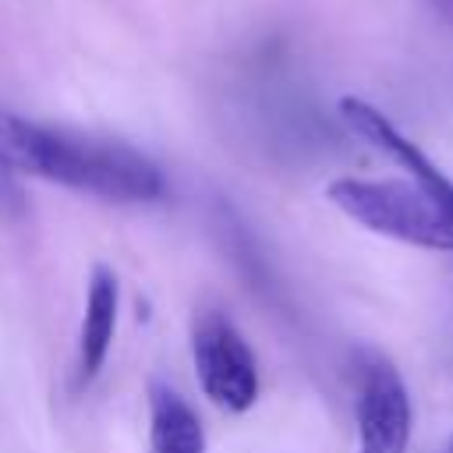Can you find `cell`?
Listing matches in <instances>:
<instances>
[{
	"label": "cell",
	"instance_id": "8992f818",
	"mask_svg": "<svg viewBox=\"0 0 453 453\" xmlns=\"http://www.w3.org/2000/svg\"><path fill=\"white\" fill-rule=\"evenodd\" d=\"M117 304H120V287L110 265H92L88 287H85V315L78 329V361H74V382L88 386L99 368L106 365L113 329H117Z\"/></svg>",
	"mask_w": 453,
	"mask_h": 453
},
{
	"label": "cell",
	"instance_id": "7a4b0ae2",
	"mask_svg": "<svg viewBox=\"0 0 453 453\" xmlns=\"http://www.w3.org/2000/svg\"><path fill=\"white\" fill-rule=\"evenodd\" d=\"M326 198L372 234L428 251H453V209L411 177H336Z\"/></svg>",
	"mask_w": 453,
	"mask_h": 453
},
{
	"label": "cell",
	"instance_id": "6da1fadb",
	"mask_svg": "<svg viewBox=\"0 0 453 453\" xmlns=\"http://www.w3.org/2000/svg\"><path fill=\"white\" fill-rule=\"evenodd\" d=\"M0 159L14 173H32L103 202L138 205V202H159L166 195L163 170L138 149L117 138L35 124L4 110H0Z\"/></svg>",
	"mask_w": 453,
	"mask_h": 453
},
{
	"label": "cell",
	"instance_id": "3957f363",
	"mask_svg": "<svg viewBox=\"0 0 453 453\" xmlns=\"http://www.w3.org/2000/svg\"><path fill=\"white\" fill-rule=\"evenodd\" d=\"M191 365L202 393L216 407L230 414H244L258 400V361L244 333L230 322V315L216 308H205L195 315Z\"/></svg>",
	"mask_w": 453,
	"mask_h": 453
},
{
	"label": "cell",
	"instance_id": "ba28073f",
	"mask_svg": "<svg viewBox=\"0 0 453 453\" xmlns=\"http://www.w3.org/2000/svg\"><path fill=\"white\" fill-rule=\"evenodd\" d=\"M21 188L14 180V170L0 159V212H21Z\"/></svg>",
	"mask_w": 453,
	"mask_h": 453
},
{
	"label": "cell",
	"instance_id": "5b68a950",
	"mask_svg": "<svg viewBox=\"0 0 453 453\" xmlns=\"http://www.w3.org/2000/svg\"><path fill=\"white\" fill-rule=\"evenodd\" d=\"M340 117H343V124L361 138V142H368L372 149H379L382 156H389L396 166H403L407 170V177L411 180H418L421 188H428L439 202H446L449 209H453V180L382 113V110H375L372 103H365V99H357V96H343L340 99Z\"/></svg>",
	"mask_w": 453,
	"mask_h": 453
},
{
	"label": "cell",
	"instance_id": "30bf717a",
	"mask_svg": "<svg viewBox=\"0 0 453 453\" xmlns=\"http://www.w3.org/2000/svg\"><path fill=\"white\" fill-rule=\"evenodd\" d=\"M449 453H453V446H449Z\"/></svg>",
	"mask_w": 453,
	"mask_h": 453
},
{
	"label": "cell",
	"instance_id": "277c9868",
	"mask_svg": "<svg viewBox=\"0 0 453 453\" xmlns=\"http://www.w3.org/2000/svg\"><path fill=\"white\" fill-rule=\"evenodd\" d=\"M354 421H357V453H407L414 407L400 368L361 347L354 361Z\"/></svg>",
	"mask_w": 453,
	"mask_h": 453
},
{
	"label": "cell",
	"instance_id": "9c48e42d",
	"mask_svg": "<svg viewBox=\"0 0 453 453\" xmlns=\"http://www.w3.org/2000/svg\"><path fill=\"white\" fill-rule=\"evenodd\" d=\"M428 4H432V7H435V11L453 25V0H428Z\"/></svg>",
	"mask_w": 453,
	"mask_h": 453
},
{
	"label": "cell",
	"instance_id": "52a82bcc",
	"mask_svg": "<svg viewBox=\"0 0 453 453\" xmlns=\"http://www.w3.org/2000/svg\"><path fill=\"white\" fill-rule=\"evenodd\" d=\"M149 453H205L198 411L166 382H149Z\"/></svg>",
	"mask_w": 453,
	"mask_h": 453
}]
</instances>
